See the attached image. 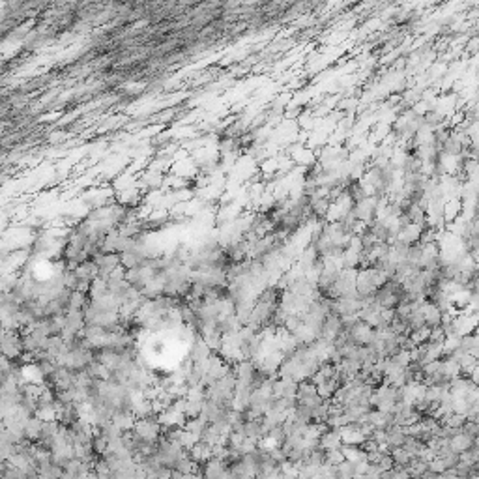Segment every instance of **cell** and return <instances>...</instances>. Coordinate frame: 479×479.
Here are the masks:
<instances>
[{"mask_svg": "<svg viewBox=\"0 0 479 479\" xmlns=\"http://www.w3.org/2000/svg\"><path fill=\"white\" fill-rule=\"evenodd\" d=\"M187 453H189L191 461H193V462H197V464H198V462H203V464H204V462L208 461V459H212V446H208V444H204V442H201V440H198V442L195 444V446H193V448H191Z\"/></svg>", "mask_w": 479, "mask_h": 479, "instance_id": "4", "label": "cell"}, {"mask_svg": "<svg viewBox=\"0 0 479 479\" xmlns=\"http://www.w3.org/2000/svg\"><path fill=\"white\" fill-rule=\"evenodd\" d=\"M461 462H466V464H477V462H479V448H477V444L461 455Z\"/></svg>", "mask_w": 479, "mask_h": 479, "instance_id": "8", "label": "cell"}, {"mask_svg": "<svg viewBox=\"0 0 479 479\" xmlns=\"http://www.w3.org/2000/svg\"><path fill=\"white\" fill-rule=\"evenodd\" d=\"M406 472H408L410 477H419V475H423V473L429 472V462H425L423 459L416 457V459L410 462V466L406 468Z\"/></svg>", "mask_w": 479, "mask_h": 479, "instance_id": "6", "label": "cell"}, {"mask_svg": "<svg viewBox=\"0 0 479 479\" xmlns=\"http://www.w3.org/2000/svg\"><path fill=\"white\" fill-rule=\"evenodd\" d=\"M477 444V440L472 436H468V434H464V432H459V434H455L451 440H449V449L453 451V453L457 455H462L464 451H468L470 448H473Z\"/></svg>", "mask_w": 479, "mask_h": 479, "instance_id": "3", "label": "cell"}, {"mask_svg": "<svg viewBox=\"0 0 479 479\" xmlns=\"http://www.w3.org/2000/svg\"><path fill=\"white\" fill-rule=\"evenodd\" d=\"M318 448H322L324 451H335V449H339L341 446H343V438H341V430L339 429H328L320 434L318 438V444H316Z\"/></svg>", "mask_w": 479, "mask_h": 479, "instance_id": "2", "label": "cell"}, {"mask_svg": "<svg viewBox=\"0 0 479 479\" xmlns=\"http://www.w3.org/2000/svg\"><path fill=\"white\" fill-rule=\"evenodd\" d=\"M389 457H391V461H393V466H397V468H408L410 466V462L416 459V457H414L410 451H406L405 448L391 449V451H389Z\"/></svg>", "mask_w": 479, "mask_h": 479, "instance_id": "5", "label": "cell"}, {"mask_svg": "<svg viewBox=\"0 0 479 479\" xmlns=\"http://www.w3.org/2000/svg\"><path fill=\"white\" fill-rule=\"evenodd\" d=\"M344 332H346L348 339H350L356 346H367V344L373 341V335H375V330H373L371 326L365 324V322H362L360 318L352 326H348Z\"/></svg>", "mask_w": 479, "mask_h": 479, "instance_id": "1", "label": "cell"}, {"mask_svg": "<svg viewBox=\"0 0 479 479\" xmlns=\"http://www.w3.org/2000/svg\"><path fill=\"white\" fill-rule=\"evenodd\" d=\"M316 395V386H314L311 380H301L298 382V393H296V399H307V397H313Z\"/></svg>", "mask_w": 479, "mask_h": 479, "instance_id": "7", "label": "cell"}, {"mask_svg": "<svg viewBox=\"0 0 479 479\" xmlns=\"http://www.w3.org/2000/svg\"><path fill=\"white\" fill-rule=\"evenodd\" d=\"M461 432H464V434H468V436H472V438H475V440H477V434H479L477 421H468V419H466V423L462 425Z\"/></svg>", "mask_w": 479, "mask_h": 479, "instance_id": "9", "label": "cell"}]
</instances>
